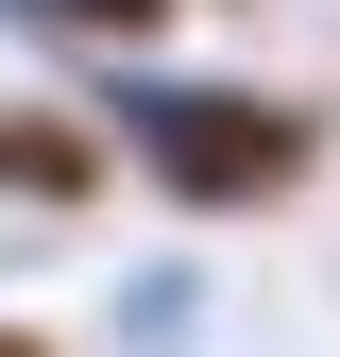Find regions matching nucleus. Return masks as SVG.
Instances as JSON below:
<instances>
[{"mask_svg": "<svg viewBox=\"0 0 340 357\" xmlns=\"http://www.w3.org/2000/svg\"><path fill=\"white\" fill-rule=\"evenodd\" d=\"M153 137V170L187 204H272L289 170H307V102H222V85H137V102H119Z\"/></svg>", "mask_w": 340, "mask_h": 357, "instance_id": "f257e3e1", "label": "nucleus"}, {"mask_svg": "<svg viewBox=\"0 0 340 357\" xmlns=\"http://www.w3.org/2000/svg\"><path fill=\"white\" fill-rule=\"evenodd\" d=\"M0 188H34V204H68V188H102V153H85L68 119H0Z\"/></svg>", "mask_w": 340, "mask_h": 357, "instance_id": "f03ea898", "label": "nucleus"}, {"mask_svg": "<svg viewBox=\"0 0 340 357\" xmlns=\"http://www.w3.org/2000/svg\"><path fill=\"white\" fill-rule=\"evenodd\" d=\"M0 17H17V34H137L153 0H0Z\"/></svg>", "mask_w": 340, "mask_h": 357, "instance_id": "7ed1b4c3", "label": "nucleus"}, {"mask_svg": "<svg viewBox=\"0 0 340 357\" xmlns=\"http://www.w3.org/2000/svg\"><path fill=\"white\" fill-rule=\"evenodd\" d=\"M0 357H34V340H17V324H0Z\"/></svg>", "mask_w": 340, "mask_h": 357, "instance_id": "20e7f679", "label": "nucleus"}]
</instances>
